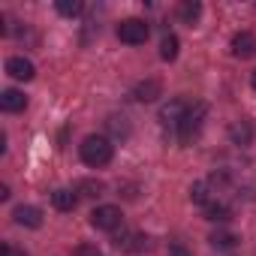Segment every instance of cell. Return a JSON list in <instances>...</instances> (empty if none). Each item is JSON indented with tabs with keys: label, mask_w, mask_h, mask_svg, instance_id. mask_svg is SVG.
Listing matches in <instances>:
<instances>
[{
	"label": "cell",
	"mask_w": 256,
	"mask_h": 256,
	"mask_svg": "<svg viewBox=\"0 0 256 256\" xmlns=\"http://www.w3.org/2000/svg\"><path fill=\"white\" fill-rule=\"evenodd\" d=\"M78 154H82V163H84V166L100 169V166L112 163L114 148H112V142H108L106 136H88V139L78 145Z\"/></svg>",
	"instance_id": "cell-1"
},
{
	"label": "cell",
	"mask_w": 256,
	"mask_h": 256,
	"mask_svg": "<svg viewBox=\"0 0 256 256\" xmlns=\"http://www.w3.org/2000/svg\"><path fill=\"white\" fill-rule=\"evenodd\" d=\"M148 34H151V28L142 18H126V22L118 24V40L126 42V46H142L148 40Z\"/></svg>",
	"instance_id": "cell-2"
},
{
	"label": "cell",
	"mask_w": 256,
	"mask_h": 256,
	"mask_svg": "<svg viewBox=\"0 0 256 256\" xmlns=\"http://www.w3.org/2000/svg\"><path fill=\"white\" fill-rule=\"evenodd\" d=\"M120 223H124V214H120V208H114V205H100V208L90 211V226H94V229L114 232Z\"/></svg>",
	"instance_id": "cell-3"
},
{
	"label": "cell",
	"mask_w": 256,
	"mask_h": 256,
	"mask_svg": "<svg viewBox=\"0 0 256 256\" xmlns=\"http://www.w3.org/2000/svg\"><path fill=\"white\" fill-rule=\"evenodd\" d=\"M205 102H196L193 108H187V114H184V120L178 124V139L187 145L196 133H199V126H202V118H205Z\"/></svg>",
	"instance_id": "cell-4"
},
{
	"label": "cell",
	"mask_w": 256,
	"mask_h": 256,
	"mask_svg": "<svg viewBox=\"0 0 256 256\" xmlns=\"http://www.w3.org/2000/svg\"><path fill=\"white\" fill-rule=\"evenodd\" d=\"M12 217H16L18 226H28V229H40L42 226V211L36 205H18L12 211Z\"/></svg>",
	"instance_id": "cell-5"
},
{
	"label": "cell",
	"mask_w": 256,
	"mask_h": 256,
	"mask_svg": "<svg viewBox=\"0 0 256 256\" xmlns=\"http://www.w3.org/2000/svg\"><path fill=\"white\" fill-rule=\"evenodd\" d=\"M232 54L235 58H253L256 54V36L250 34V30H241V34H235L232 36Z\"/></svg>",
	"instance_id": "cell-6"
},
{
	"label": "cell",
	"mask_w": 256,
	"mask_h": 256,
	"mask_svg": "<svg viewBox=\"0 0 256 256\" xmlns=\"http://www.w3.org/2000/svg\"><path fill=\"white\" fill-rule=\"evenodd\" d=\"M6 72H10L12 78H18V82H30V78L36 76V70H34V64H30L28 58H10V60H6Z\"/></svg>",
	"instance_id": "cell-7"
},
{
	"label": "cell",
	"mask_w": 256,
	"mask_h": 256,
	"mask_svg": "<svg viewBox=\"0 0 256 256\" xmlns=\"http://www.w3.org/2000/svg\"><path fill=\"white\" fill-rule=\"evenodd\" d=\"M24 106H28V96L22 90H16V88L0 94V108H4V112H22Z\"/></svg>",
	"instance_id": "cell-8"
},
{
	"label": "cell",
	"mask_w": 256,
	"mask_h": 256,
	"mask_svg": "<svg viewBox=\"0 0 256 256\" xmlns=\"http://www.w3.org/2000/svg\"><path fill=\"white\" fill-rule=\"evenodd\" d=\"M184 114H187V106H184V100H172L163 112H160V118L166 120V124H172V126H178L181 120H184Z\"/></svg>",
	"instance_id": "cell-9"
},
{
	"label": "cell",
	"mask_w": 256,
	"mask_h": 256,
	"mask_svg": "<svg viewBox=\"0 0 256 256\" xmlns=\"http://www.w3.org/2000/svg\"><path fill=\"white\" fill-rule=\"evenodd\" d=\"M52 205H54L58 211H72V208L78 205V196H76L72 190L60 187V190H54V193H52Z\"/></svg>",
	"instance_id": "cell-10"
},
{
	"label": "cell",
	"mask_w": 256,
	"mask_h": 256,
	"mask_svg": "<svg viewBox=\"0 0 256 256\" xmlns=\"http://www.w3.org/2000/svg\"><path fill=\"white\" fill-rule=\"evenodd\" d=\"M136 100H142V102H151V100H157L160 96V82L157 78H148V82H142V84H136Z\"/></svg>",
	"instance_id": "cell-11"
},
{
	"label": "cell",
	"mask_w": 256,
	"mask_h": 256,
	"mask_svg": "<svg viewBox=\"0 0 256 256\" xmlns=\"http://www.w3.org/2000/svg\"><path fill=\"white\" fill-rule=\"evenodd\" d=\"M178 16H181V22H184V24H190V28H193V24L199 22V16H202V6L196 4V0H184V4L178 6Z\"/></svg>",
	"instance_id": "cell-12"
},
{
	"label": "cell",
	"mask_w": 256,
	"mask_h": 256,
	"mask_svg": "<svg viewBox=\"0 0 256 256\" xmlns=\"http://www.w3.org/2000/svg\"><path fill=\"white\" fill-rule=\"evenodd\" d=\"M160 58H163V60H175V58H178V36H175V34L163 36V42H160Z\"/></svg>",
	"instance_id": "cell-13"
},
{
	"label": "cell",
	"mask_w": 256,
	"mask_h": 256,
	"mask_svg": "<svg viewBox=\"0 0 256 256\" xmlns=\"http://www.w3.org/2000/svg\"><path fill=\"white\" fill-rule=\"evenodd\" d=\"M54 10L66 18H76V16H82V0H58Z\"/></svg>",
	"instance_id": "cell-14"
},
{
	"label": "cell",
	"mask_w": 256,
	"mask_h": 256,
	"mask_svg": "<svg viewBox=\"0 0 256 256\" xmlns=\"http://www.w3.org/2000/svg\"><path fill=\"white\" fill-rule=\"evenodd\" d=\"M211 244L220 247V250H232V247L238 244V238H235L232 232H214V235H211Z\"/></svg>",
	"instance_id": "cell-15"
},
{
	"label": "cell",
	"mask_w": 256,
	"mask_h": 256,
	"mask_svg": "<svg viewBox=\"0 0 256 256\" xmlns=\"http://www.w3.org/2000/svg\"><path fill=\"white\" fill-rule=\"evenodd\" d=\"M229 214H232V211H229L226 205H214V202L205 205V217H208V220H220V223H223V220H229Z\"/></svg>",
	"instance_id": "cell-16"
},
{
	"label": "cell",
	"mask_w": 256,
	"mask_h": 256,
	"mask_svg": "<svg viewBox=\"0 0 256 256\" xmlns=\"http://www.w3.org/2000/svg\"><path fill=\"white\" fill-rule=\"evenodd\" d=\"M190 199H193L196 205H208V187H205V184H193V187H190Z\"/></svg>",
	"instance_id": "cell-17"
},
{
	"label": "cell",
	"mask_w": 256,
	"mask_h": 256,
	"mask_svg": "<svg viewBox=\"0 0 256 256\" xmlns=\"http://www.w3.org/2000/svg\"><path fill=\"white\" fill-rule=\"evenodd\" d=\"M82 190H88L84 196H102V190H106V187H102L100 181H82Z\"/></svg>",
	"instance_id": "cell-18"
},
{
	"label": "cell",
	"mask_w": 256,
	"mask_h": 256,
	"mask_svg": "<svg viewBox=\"0 0 256 256\" xmlns=\"http://www.w3.org/2000/svg\"><path fill=\"white\" fill-rule=\"evenodd\" d=\"M72 256H102V253H100V247H96V244H78Z\"/></svg>",
	"instance_id": "cell-19"
},
{
	"label": "cell",
	"mask_w": 256,
	"mask_h": 256,
	"mask_svg": "<svg viewBox=\"0 0 256 256\" xmlns=\"http://www.w3.org/2000/svg\"><path fill=\"white\" fill-rule=\"evenodd\" d=\"M250 84H253V90H256V70H253V76H250Z\"/></svg>",
	"instance_id": "cell-20"
}]
</instances>
